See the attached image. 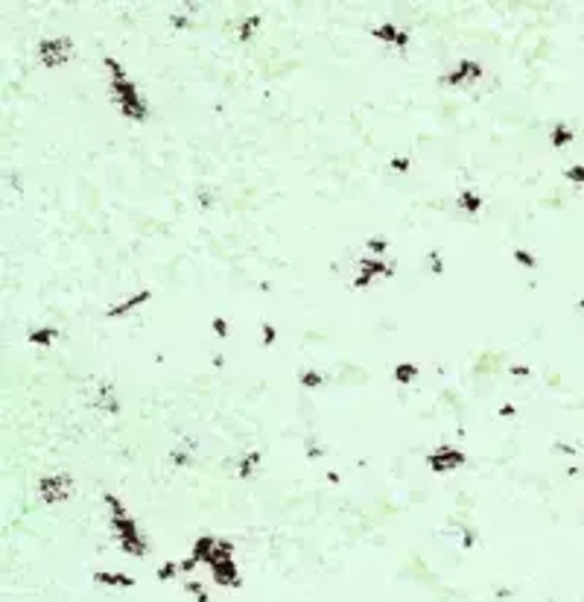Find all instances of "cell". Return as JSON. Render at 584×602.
I'll use <instances>...</instances> for the list:
<instances>
[{"label": "cell", "mask_w": 584, "mask_h": 602, "mask_svg": "<svg viewBox=\"0 0 584 602\" xmlns=\"http://www.w3.org/2000/svg\"><path fill=\"white\" fill-rule=\"evenodd\" d=\"M567 138H570V135H567V132H564V129H558V138H555V143H564V141H567Z\"/></svg>", "instance_id": "1"}]
</instances>
